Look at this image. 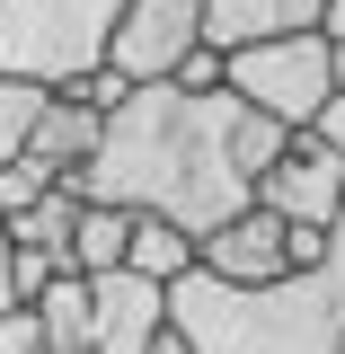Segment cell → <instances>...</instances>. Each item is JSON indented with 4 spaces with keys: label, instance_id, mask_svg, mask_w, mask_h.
Instances as JSON below:
<instances>
[{
    "label": "cell",
    "instance_id": "2e32d148",
    "mask_svg": "<svg viewBox=\"0 0 345 354\" xmlns=\"http://www.w3.org/2000/svg\"><path fill=\"white\" fill-rule=\"evenodd\" d=\"M44 186H53V169H44L36 151H18V160H0V221L9 213H27V204H36Z\"/></svg>",
    "mask_w": 345,
    "mask_h": 354
},
{
    "label": "cell",
    "instance_id": "cb8c5ba5",
    "mask_svg": "<svg viewBox=\"0 0 345 354\" xmlns=\"http://www.w3.org/2000/svg\"><path fill=\"white\" fill-rule=\"evenodd\" d=\"M328 71H337V88H345V36H328Z\"/></svg>",
    "mask_w": 345,
    "mask_h": 354
},
{
    "label": "cell",
    "instance_id": "ba28073f",
    "mask_svg": "<svg viewBox=\"0 0 345 354\" xmlns=\"http://www.w3.org/2000/svg\"><path fill=\"white\" fill-rule=\"evenodd\" d=\"M88 354H142L151 346V328L169 319V283H151V274H133V266H106V274H88Z\"/></svg>",
    "mask_w": 345,
    "mask_h": 354
},
{
    "label": "cell",
    "instance_id": "7c38bea8",
    "mask_svg": "<svg viewBox=\"0 0 345 354\" xmlns=\"http://www.w3.org/2000/svg\"><path fill=\"white\" fill-rule=\"evenodd\" d=\"M27 310L44 319V337H53V354H88V328H97V319H88V274H71V266H53V274H44V292H36Z\"/></svg>",
    "mask_w": 345,
    "mask_h": 354
},
{
    "label": "cell",
    "instance_id": "603a6c76",
    "mask_svg": "<svg viewBox=\"0 0 345 354\" xmlns=\"http://www.w3.org/2000/svg\"><path fill=\"white\" fill-rule=\"evenodd\" d=\"M319 36H345V0H328V9H319Z\"/></svg>",
    "mask_w": 345,
    "mask_h": 354
},
{
    "label": "cell",
    "instance_id": "5bb4252c",
    "mask_svg": "<svg viewBox=\"0 0 345 354\" xmlns=\"http://www.w3.org/2000/svg\"><path fill=\"white\" fill-rule=\"evenodd\" d=\"M71 213H80V195H71V177L53 169V186H44L27 213H9L0 230H9V248H44V257H62V239H71Z\"/></svg>",
    "mask_w": 345,
    "mask_h": 354
},
{
    "label": "cell",
    "instance_id": "6da1fadb",
    "mask_svg": "<svg viewBox=\"0 0 345 354\" xmlns=\"http://www.w3.org/2000/svg\"><path fill=\"white\" fill-rule=\"evenodd\" d=\"M283 133L274 115H257L239 88H204V97H186L169 80H142L106 115L97 133V151H88L71 177V195L88 204H124V213H160L177 230H213L248 204V177L283 151Z\"/></svg>",
    "mask_w": 345,
    "mask_h": 354
},
{
    "label": "cell",
    "instance_id": "9c48e42d",
    "mask_svg": "<svg viewBox=\"0 0 345 354\" xmlns=\"http://www.w3.org/2000/svg\"><path fill=\"white\" fill-rule=\"evenodd\" d=\"M328 0H204V44H265V36H301L319 27Z\"/></svg>",
    "mask_w": 345,
    "mask_h": 354
},
{
    "label": "cell",
    "instance_id": "44dd1931",
    "mask_svg": "<svg viewBox=\"0 0 345 354\" xmlns=\"http://www.w3.org/2000/svg\"><path fill=\"white\" fill-rule=\"evenodd\" d=\"M310 142H328V151H337V160H345V88H328V97H319V106H310Z\"/></svg>",
    "mask_w": 345,
    "mask_h": 354
},
{
    "label": "cell",
    "instance_id": "3957f363",
    "mask_svg": "<svg viewBox=\"0 0 345 354\" xmlns=\"http://www.w3.org/2000/svg\"><path fill=\"white\" fill-rule=\"evenodd\" d=\"M124 0H0V71L9 80H71L97 62L106 18Z\"/></svg>",
    "mask_w": 345,
    "mask_h": 354
},
{
    "label": "cell",
    "instance_id": "52a82bcc",
    "mask_svg": "<svg viewBox=\"0 0 345 354\" xmlns=\"http://www.w3.org/2000/svg\"><path fill=\"white\" fill-rule=\"evenodd\" d=\"M195 266L221 274V283H274V274H292V221L239 204L230 221H213V230L195 239Z\"/></svg>",
    "mask_w": 345,
    "mask_h": 354
},
{
    "label": "cell",
    "instance_id": "7a4b0ae2",
    "mask_svg": "<svg viewBox=\"0 0 345 354\" xmlns=\"http://www.w3.org/2000/svg\"><path fill=\"white\" fill-rule=\"evenodd\" d=\"M169 328L195 354H345V310L319 274L221 283L204 266H186L169 283Z\"/></svg>",
    "mask_w": 345,
    "mask_h": 354
},
{
    "label": "cell",
    "instance_id": "ffe728a7",
    "mask_svg": "<svg viewBox=\"0 0 345 354\" xmlns=\"http://www.w3.org/2000/svg\"><path fill=\"white\" fill-rule=\"evenodd\" d=\"M53 266H62V257H44V248H9V301H36Z\"/></svg>",
    "mask_w": 345,
    "mask_h": 354
},
{
    "label": "cell",
    "instance_id": "ac0fdd59",
    "mask_svg": "<svg viewBox=\"0 0 345 354\" xmlns=\"http://www.w3.org/2000/svg\"><path fill=\"white\" fill-rule=\"evenodd\" d=\"M0 354H53V337H44V319H36L27 301L0 310Z\"/></svg>",
    "mask_w": 345,
    "mask_h": 354
},
{
    "label": "cell",
    "instance_id": "d6986e66",
    "mask_svg": "<svg viewBox=\"0 0 345 354\" xmlns=\"http://www.w3.org/2000/svg\"><path fill=\"white\" fill-rule=\"evenodd\" d=\"M310 274H319V283L337 292V310H345V204H337V221L319 230V266H310Z\"/></svg>",
    "mask_w": 345,
    "mask_h": 354
},
{
    "label": "cell",
    "instance_id": "5b68a950",
    "mask_svg": "<svg viewBox=\"0 0 345 354\" xmlns=\"http://www.w3.org/2000/svg\"><path fill=\"white\" fill-rule=\"evenodd\" d=\"M248 204L274 221H292V230H328L345 204V160L328 142H310V133H283V151L248 177Z\"/></svg>",
    "mask_w": 345,
    "mask_h": 354
},
{
    "label": "cell",
    "instance_id": "8992f818",
    "mask_svg": "<svg viewBox=\"0 0 345 354\" xmlns=\"http://www.w3.org/2000/svg\"><path fill=\"white\" fill-rule=\"evenodd\" d=\"M195 36H204V0H124V9L106 18L97 62H115V71L142 88V80H169V62Z\"/></svg>",
    "mask_w": 345,
    "mask_h": 354
},
{
    "label": "cell",
    "instance_id": "277c9868",
    "mask_svg": "<svg viewBox=\"0 0 345 354\" xmlns=\"http://www.w3.org/2000/svg\"><path fill=\"white\" fill-rule=\"evenodd\" d=\"M221 88H239L257 115H274V124H310V106L337 88V71H328V36L319 27H301V36H265V44H230L221 53Z\"/></svg>",
    "mask_w": 345,
    "mask_h": 354
},
{
    "label": "cell",
    "instance_id": "8fae6325",
    "mask_svg": "<svg viewBox=\"0 0 345 354\" xmlns=\"http://www.w3.org/2000/svg\"><path fill=\"white\" fill-rule=\"evenodd\" d=\"M97 133H106V115H88L80 97H44L36 133H27V151H36L44 169H80L88 151H97Z\"/></svg>",
    "mask_w": 345,
    "mask_h": 354
},
{
    "label": "cell",
    "instance_id": "4fadbf2b",
    "mask_svg": "<svg viewBox=\"0 0 345 354\" xmlns=\"http://www.w3.org/2000/svg\"><path fill=\"white\" fill-rule=\"evenodd\" d=\"M124 266H133V274H151V283H177V274L195 266V230H177V221H160V213H133Z\"/></svg>",
    "mask_w": 345,
    "mask_h": 354
},
{
    "label": "cell",
    "instance_id": "30bf717a",
    "mask_svg": "<svg viewBox=\"0 0 345 354\" xmlns=\"http://www.w3.org/2000/svg\"><path fill=\"white\" fill-rule=\"evenodd\" d=\"M124 239H133L124 204H88V195H80L71 239H62V266H71V274H106V266H124Z\"/></svg>",
    "mask_w": 345,
    "mask_h": 354
},
{
    "label": "cell",
    "instance_id": "9a60e30c",
    "mask_svg": "<svg viewBox=\"0 0 345 354\" xmlns=\"http://www.w3.org/2000/svg\"><path fill=\"white\" fill-rule=\"evenodd\" d=\"M44 97H53L44 80H9V71H0V160H18V151H27V133H36Z\"/></svg>",
    "mask_w": 345,
    "mask_h": 354
},
{
    "label": "cell",
    "instance_id": "d4e9b609",
    "mask_svg": "<svg viewBox=\"0 0 345 354\" xmlns=\"http://www.w3.org/2000/svg\"><path fill=\"white\" fill-rule=\"evenodd\" d=\"M0 310H9V230H0Z\"/></svg>",
    "mask_w": 345,
    "mask_h": 354
},
{
    "label": "cell",
    "instance_id": "e0dca14e",
    "mask_svg": "<svg viewBox=\"0 0 345 354\" xmlns=\"http://www.w3.org/2000/svg\"><path fill=\"white\" fill-rule=\"evenodd\" d=\"M169 88H186V97H204V88H221V44H186V53H177L169 62Z\"/></svg>",
    "mask_w": 345,
    "mask_h": 354
},
{
    "label": "cell",
    "instance_id": "7402d4cb",
    "mask_svg": "<svg viewBox=\"0 0 345 354\" xmlns=\"http://www.w3.org/2000/svg\"><path fill=\"white\" fill-rule=\"evenodd\" d=\"M142 354H195V346H186V337L169 328V319H160V328H151V346H142Z\"/></svg>",
    "mask_w": 345,
    "mask_h": 354
}]
</instances>
